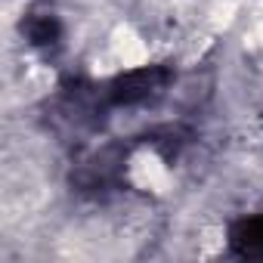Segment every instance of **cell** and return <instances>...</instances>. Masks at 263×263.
<instances>
[{
	"instance_id": "cell-1",
	"label": "cell",
	"mask_w": 263,
	"mask_h": 263,
	"mask_svg": "<svg viewBox=\"0 0 263 263\" xmlns=\"http://www.w3.org/2000/svg\"><path fill=\"white\" fill-rule=\"evenodd\" d=\"M167 81H171V71H167V68H158V65L127 71V74L115 78L111 84H105V90H102V102L111 105V108L137 105V102H146V99L158 96V93L167 87Z\"/></svg>"
},
{
	"instance_id": "cell-2",
	"label": "cell",
	"mask_w": 263,
	"mask_h": 263,
	"mask_svg": "<svg viewBox=\"0 0 263 263\" xmlns=\"http://www.w3.org/2000/svg\"><path fill=\"white\" fill-rule=\"evenodd\" d=\"M229 248L238 257H257L263 260V214L241 217L229 229Z\"/></svg>"
},
{
	"instance_id": "cell-3",
	"label": "cell",
	"mask_w": 263,
	"mask_h": 263,
	"mask_svg": "<svg viewBox=\"0 0 263 263\" xmlns=\"http://www.w3.org/2000/svg\"><path fill=\"white\" fill-rule=\"evenodd\" d=\"M28 41L34 47H50L59 41V22L53 16H34L28 22Z\"/></svg>"
}]
</instances>
